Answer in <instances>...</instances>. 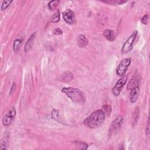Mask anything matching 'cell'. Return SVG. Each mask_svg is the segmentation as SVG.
Here are the masks:
<instances>
[{"label": "cell", "instance_id": "1", "mask_svg": "<svg viewBox=\"0 0 150 150\" xmlns=\"http://www.w3.org/2000/svg\"><path fill=\"white\" fill-rule=\"evenodd\" d=\"M105 116V113L102 110H97L84 120V124L90 129L97 128L103 123Z\"/></svg>", "mask_w": 150, "mask_h": 150}, {"label": "cell", "instance_id": "2", "mask_svg": "<svg viewBox=\"0 0 150 150\" xmlns=\"http://www.w3.org/2000/svg\"><path fill=\"white\" fill-rule=\"evenodd\" d=\"M62 92L65 93L75 103H84L86 102V96L83 92L79 89L73 87H64Z\"/></svg>", "mask_w": 150, "mask_h": 150}, {"label": "cell", "instance_id": "3", "mask_svg": "<svg viewBox=\"0 0 150 150\" xmlns=\"http://www.w3.org/2000/svg\"><path fill=\"white\" fill-rule=\"evenodd\" d=\"M138 35V31H135L128 38V40L124 43L121 49V52L123 54H127L130 52L133 49L134 42Z\"/></svg>", "mask_w": 150, "mask_h": 150}, {"label": "cell", "instance_id": "4", "mask_svg": "<svg viewBox=\"0 0 150 150\" xmlns=\"http://www.w3.org/2000/svg\"><path fill=\"white\" fill-rule=\"evenodd\" d=\"M131 62V59L130 58H124L120 62L116 69V73L119 76H124V75L126 74L129 66L130 65Z\"/></svg>", "mask_w": 150, "mask_h": 150}, {"label": "cell", "instance_id": "5", "mask_svg": "<svg viewBox=\"0 0 150 150\" xmlns=\"http://www.w3.org/2000/svg\"><path fill=\"white\" fill-rule=\"evenodd\" d=\"M127 79L128 78L127 76H124L117 82L113 88L112 89V93L114 96H118L120 95L123 87L127 83Z\"/></svg>", "mask_w": 150, "mask_h": 150}, {"label": "cell", "instance_id": "6", "mask_svg": "<svg viewBox=\"0 0 150 150\" xmlns=\"http://www.w3.org/2000/svg\"><path fill=\"white\" fill-rule=\"evenodd\" d=\"M16 116V110L14 107H12L7 112L3 119V124L4 126L8 127L11 124Z\"/></svg>", "mask_w": 150, "mask_h": 150}, {"label": "cell", "instance_id": "7", "mask_svg": "<svg viewBox=\"0 0 150 150\" xmlns=\"http://www.w3.org/2000/svg\"><path fill=\"white\" fill-rule=\"evenodd\" d=\"M123 121V117L121 116L117 117L113 121H112L109 129L110 134L112 135V134H117L119 132V130L120 129Z\"/></svg>", "mask_w": 150, "mask_h": 150}, {"label": "cell", "instance_id": "8", "mask_svg": "<svg viewBox=\"0 0 150 150\" xmlns=\"http://www.w3.org/2000/svg\"><path fill=\"white\" fill-rule=\"evenodd\" d=\"M63 18L65 21L69 25H72L75 22L74 14L70 9H67L63 12Z\"/></svg>", "mask_w": 150, "mask_h": 150}, {"label": "cell", "instance_id": "9", "mask_svg": "<svg viewBox=\"0 0 150 150\" xmlns=\"http://www.w3.org/2000/svg\"><path fill=\"white\" fill-rule=\"evenodd\" d=\"M130 100L132 103H135L137 100H138L139 96V92H140V86L137 85L130 89Z\"/></svg>", "mask_w": 150, "mask_h": 150}, {"label": "cell", "instance_id": "10", "mask_svg": "<svg viewBox=\"0 0 150 150\" xmlns=\"http://www.w3.org/2000/svg\"><path fill=\"white\" fill-rule=\"evenodd\" d=\"M36 32H34L29 37V38L27 41L25 45V48H24L25 52H28L32 49L33 44V41L35 40V36H36Z\"/></svg>", "mask_w": 150, "mask_h": 150}, {"label": "cell", "instance_id": "11", "mask_svg": "<svg viewBox=\"0 0 150 150\" xmlns=\"http://www.w3.org/2000/svg\"><path fill=\"white\" fill-rule=\"evenodd\" d=\"M103 35L106 40L110 42L114 41L116 39V33L115 31L111 29H106L103 32Z\"/></svg>", "mask_w": 150, "mask_h": 150}, {"label": "cell", "instance_id": "12", "mask_svg": "<svg viewBox=\"0 0 150 150\" xmlns=\"http://www.w3.org/2000/svg\"><path fill=\"white\" fill-rule=\"evenodd\" d=\"M88 40L87 39L86 36L84 35L80 34L77 38V43L79 47L83 48L88 44Z\"/></svg>", "mask_w": 150, "mask_h": 150}, {"label": "cell", "instance_id": "13", "mask_svg": "<svg viewBox=\"0 0 150 150\" xmlns=\"http://www.w3.org/2000/svg\"><path fill=\"white\" fill-rule=\"evenodd\" d=\"M73 79V74L70 71H66L61 75L60 80L64 82H69Z\"/></svg>", "mask_w": 150, "mask_h": 150}, {"label": "cell", "instance_id": "14", "mask_svg": "<svg viewBox=\"0 0 150 150\" xmlns=\"http://www.w3.org/2000/svg\"><path fill=\"white\" fill-rule=\"evenodd\" d=\"M139 117H140V110L139 107H137L135 109V111L133 114V126H135L137 124V122H138L139 120Z\"/></svg>", "mask_w": 150, "mask_h": 150}, {"label": "cell", "instance_id": "15", "mask_svg": "<svg viewBox=\"0 0 150 150\" xmlns=\"http://www.w3.org/2000/svg\"><path fill=\"white\" fill-rule=\"evenodd\" d=\"M73 143L78 149H86L87 147H88V145H87L84 142L79 141H75L73 142Z\"/></svg>", "mask_w": 150, "mask_h": 150}, {"label": "cell", "instance_id": "16", "mask_svg": "<svg viewBox=\"0 0 150 150\" xmlns=\"http://www.w3.org/2000/svg\"><path fill=\"white\" fill-rule=\"evenodd\" d=\"M103 2L111 5H120L127 3V1H123V0H108V1H103Z\"/></svg>", "mask_w": 150, "mask_h": 150}, {"label": "cell", "instance_id": "17", "mask_svg": "<svg viewBox=\"0 0 150 150\" xmlns=\"http://www.w3.org/2000/svg\"><path fill=\"white\" fill-rule=\"evenodd\" d=\"M52 118L55 120V121L61 123H62V120H61V118H60V115H59V112L58 110H54L52 112Z\"/></svg>", "mask_w": 150, "mask_h": 150}, {"label": "cell", "instance_id": "18", "mask_svg": "<svg viewBox=\"0 0 150 150\" xmlns=\"http://www.w3.org/2000/svg\"><path fill=\"white\" fill-rule=\"evenodd\" d=\"M21 41L20 40H15V41L14 42V45H13V48H14V52H18L19 49H20V47H21Z\"/></svg>", "mask_w": 150, "mask_h": 150}, {"label": "cell", "instance_id": "19", "mask_svg": "<svg viewBox=\"0 0 150 150\" xmlns=\"http://www.w3.org/2000/svg\"><path fill=\"white\" fill-rule=\"evenodd\" d=\"M60 20V12L58 10L51 17V21L54 23L58 22Z\"/></svg>", "mask_w": 150, "mask_h": 150}, {"label": "cell", "instance_id": "20", "mask_svg": "<svg viewBox=\"0 0 150 150\" xmlns=\"http://www.w3.org/2000/svg\"><path fill=\"white\" fill-rule=\"evenodd\" d=\"M6 136H7L6 135H5V136L4 135V138L2 140V141H1V149H3V150H5V149H7L8 138V137H7Z\"/></svg>", "mask_w": 150, "mask_h": 150}, {"label": "cell", "instance_id": "21", "mask_svg": "<svg viewBox=\"0 0 150 150\" xmlns=\"http://www.w3.org/2000/svg\"><path fill=\"white\" fill-rule=\"evenodd\" d=\"M59 3V1H50L48 4L49 8L51 10H54L56 8Z\"/></svg>", "mask_w": 150, "mask_h": 150}, {"label": "cell", "instance_id": "22", "mask_svg": "<svg viewBox=\"0 0 150 150\" xmlns=\"http://www.w3.org/2000/svg\"><path fill=\"white\" fill-rule=\"evenodd\" d=\"M12 2H13V1H3L1 7V11L5 10Z\"/></svg>", "mask_w": 150, "mask_h": 150}, {"label": "cell", "instance_id": "23", "mask_svg": "<svg viewBox=\"0 0 150 150\" xmlns=\"http://www.w3.org/2000/svg\"><path fill=\"white\" fill-rule=\"evenodd\" d=\"M103 108L104 110V111H103H103H104V112L105 113V115H106V114H107V115H108H108L110 114V112L111 111V108L110 106L104 105V106H103Z\"/></svg>", "mask_w": 150, "mask_h": 150}, {"label": "cell", "instance_id": "24", "mask_svg": "<svg viewBox=\"0 0 150 150\" xmlns=\"http://www.w3.org/2000/svg\"><path fill=\"white\" fill-rule=\"evenodd\" d=\"M53 33L56 35H60L63 33V31L59 28H56L53 30Z\"/></svg>", "mask_w": 150, "mask_h": 150}, {"label": "cell", "instance_id": "25", "mask_svg": "<svg viewBox=\"0 0 150 150\" xmlns=\"http://www.w3.org/2000/svg\"><path fill=\"white\" fill-rule=\"evenodd\" d=\"M148 19H149V15L148 14H147V15H145L143 17L141 21L142 23H143L144 25H147L148 23Z\"/></svg>", "mask_w": 150, "mask_h": 150}, {"label": "cell", "instance_id": "26", "mask_svg": "<svg viewBox=\"0 0 150 150\" xmlns=\"http://www.w3.org/2000/svg\"><path fill=\"white\" fill-rule=\"evenodd\" d=\"M145 133L147 134V135H149V118L148 119V121H147V128L145 129Z\"/></svg>", "mask_w": 150, "mask_h": 150}]
</instances>
